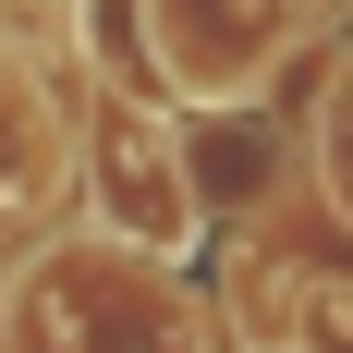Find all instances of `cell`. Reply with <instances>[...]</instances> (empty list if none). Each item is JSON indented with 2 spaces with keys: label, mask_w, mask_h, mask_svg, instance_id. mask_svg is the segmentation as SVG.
Here are the masks:
<instances>
[{
  "label": "cell",
  "mask_w": 353,
  "mask_h": 353,
  "mask_svg": "<svg viewBox=\"0 0 353 353\" xmlns=\"http://www.w3.org/2000/svg\"><path fill=\"white\" fill-rule=\"evenodd\" d=\"M85 219H98V244L122 256H195L208 208H195V171H183V122L171 110H134V98H98L85 122Z\"/></svg>",
  "instance_id": "6da1fadb"
},
{
  "label": "cell",
  "mask_w": 353,
  "mask_h": 353,
  "mask_svg": "<svg viewBox=\"0 0 353 353\" xmlns=\"http://www.w3.org/2000/svg\"><path fill=\"white\" fill-rule=\"evenodd\" d=\"M317 0H146V61L171 110H256V85L281 73Z\"/></svg>",
  "instance_id": "7a4b0ae2"
},
{
  "label": "cell",
  "mask_w": 353,
  "mask_h": 353,
  "mask_svg": "<svg viewBox=\"0 0 353 353\" xmlns=\"http://www.w3.org/2000/svg\"><path fill=\"white\" fill-rule=\"evenodd\" d=\"M219 305H232V353H305V281H292L268 244H232Z\"/></svg>",
  "instance_id": "3957f363"
},
{
  "label": "cell",
  "mask_w": 353,
  "mask_h": 353,
  "mask_svg": "<svg viewBox=\"0 0 353 353\" xmlns=\"http://www.w3.org/2000/svg\"><path fill=\"white\" fill-rule=\"evenodd\" d=\"M305 353H353V281H305Z\"/></svg>",
  "instance_id": "277c9868"
},
{
  "label": "cell",
  "mask_w": 353,
  "mask_h": 353,
  "mask_svg": "<svg viewBox=\"0 0 353 353\" xmlns=\"http://www.w3.org/2000/svg\"><path fill=\"white\" fill-rule=\"evenodd\" d=\"M329 183H341V208H353V73H341V98H329Z\"/></svg>",
  "instance_id": "5b68a950"
},
{
  "label": "cell",
  "mask_w": 353,
  "mask_h": 353,
  "mask_svg": "<svg viewBox=\"0 0 353 353\" xmlns=\"http://www.w3.org/2000/svg\"><path fill=\"white\" fill-rule=\"evenodd\" d=\"M12 73H25V61H12V37H0V98H12Z\"/></svg>",
  "instance_id": "8992f818"
},
{
  "label": "cell",
  "mask_w": 353,
  "mask_h": 353,
  "mask_svg": "<svg viewBox=\"0 0 353 353\" xmlns=\"http://www.w3.org/2000/svg\"><path fill=\"white\" fill-rule=\"evenodd\" d=\"M12 292H25V281H12V268H0V329H12Z\"/></svg>",
  "instance_id": "52a82bcc"
}]
</instances>
